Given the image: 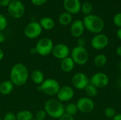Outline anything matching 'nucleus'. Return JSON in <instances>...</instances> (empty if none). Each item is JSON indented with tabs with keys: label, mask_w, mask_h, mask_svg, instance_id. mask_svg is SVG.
Listing matches in <instances>:
<instances>
[{
	"label": "nucleus",
	"mask_w": 121,
	"mask_h": 120,
	"mask_svg": "<svg viewBox=\"0 0 121 120\" xmlns=\"http://www.w3.org/2000/svg\"><path fill=\"white\" fill-rule=\"evenodd\" d=\"M79 112L77 104L74 103H68L66 106H65V113L71 115V116H74L77 115V113Z\"/></svg>",
	"instance_id": "24"
},
{
	"label": "nucleus",
	"mask_w": 121,
	"mask_h": 120,
	"mask_svg": "<svg viewBox=\"0 0 121 120\" xmlns=\"http://www.w3.org/2000/svg\"><path fill=\"white\" fill-rule=\"evenodd\" d=\"M118 69H119V70L121 71V61H120V62L118 64Z\"/></svg>",
	"instance_id": "43"
},
{
	"label": "nucleus",
	"mask_w": 121,
	"mask_h": 120,
	"mask_svg": "<svg viewBox=\"0 0 121 120\" xmlns=\"http://www.w3.org/2000/svg\"><path fill=\"white\" fill-rule=\"evenodd\" d=\"M35 120V118H34V120Z\"/></svg>",
	"instance_id": "45"
},
{
	"label": "nucleus",
	"mask_w": 121,
	"mask_h": 120,
	"mask_svg": "<svg viewBox=\"0 0 121 120\" xmlns=\"http://www.w3.org/2000/svg\"><path fill=\"white\" fill-rule=\"evenodd\" d=\"M53 47L54 43L49 37H43L40 39L35 46L37 54L43 57L48 56L51 54Z\"/></svg>",
	"instance_id": "6"
},
{
	"label": "nucleus",
	"mask_w": 121,
	"mask_h": 120,
	"mask_svg": "<svg viewBox=\"0 0 121 120\" xmlns=\"http://www.w3.org/2000/svg\"><path fill=\"white\" fill-rule=\"evenodd\" d=\"M75 63L74 62L73 59L71 57H66L61 60L60 62V69L65 73H70L74 69Z\"/></svg>",
	"instance_id": "17"
},
{
	"label": "nucleus",
	"mask_w": 121,
	"mask_h": 120,
	"mask_svg": "<svg viewBox=\"0 0 121 120\" xmlns=\"http://www.w3.org/2000/svg\"><path fill=\"white\" fill-rule=\"evenodd\" d=\"M63 6L65 11L73 15L81 11L82 4L79 0H64Z\"/></svg>",
	"instance_id": "15"
},
{
	"label": "nucleus",
	"mask_w": 121,
	"mask_h": 120,
	"mask_svg": "<svg viewBox=\"0 0 121 120\" xmlns=\"http://www.w3.org/2000/svg\"><path fill=\"white\" fill-rule=\"evenodd\" d=\"M6 40V37L2 32H0V43H3Z\"/></svg>",
	"instance_id": "36"
},
{
	"label": "nucleus",
	"mask_w": 121,
	"mask_h": 120,
	"mask_svg": "<svg viewBox=\"0 0 121 120\" xmlns=\"http://www.w3.org/2000/svg\"><path fill=\"white\" fill-rule=\"evenodd\" d=\"M7 19L1 13H0V32L4 30L7 27Z\"/></svg>",
	"instance_id": "28"
},
{
	"label": "nucleus",
	"mask_w": 121,
	"mask_h": 120,
	"mask_svg": "<svg viewBox=\"0 0 121 120\" xmlns=\"http://www.w3.org/2000/svg\"><path fill=\"white\" fill-rule=\"evenodd\" d=\"M85 45H86V40L82 37H79L77 40V46L85 47Z\"/></svg>",
	"instance_id": "33"
},
{
	"label": "nucleus",
	"mask_w": 121,
	"mask_h": 120,
	"mask_svg": "<svg viewBox=\"0 0 121 120\" xmlns=\"http://www.w3.org/2000/svg\"><path fill=\"white\" fill-rule=\"evenodd\" d=\"M7 8L9 16L16 19L22 18L26 11L25 6L20 0H12Z\"/></svg>",
	"instance_id": "7"
},
{
	"label": "nucleus",
	"mask_w": 121,
	"mask_h": 120,
	"mask_svg": "<svg viewBox=\"0 0 121 120\" xmlns=\"http://www.w3.org/2000/svg\"><path fill=\"white\" fill-rule=\"evenodd\" d=\"M0 120H2V119H1V117H0Z\"/></svg>",
	"instance_id": "44"
},
{
	"label": "nucleus",
	"mask_w": 121,
	"mask_h": 120,
	"mask_svg": "<svg viewBox=\"0 0 121 120\" xmlns=\"http://www.w3.org/2000/svg\"><path fill=\"white\" fill-rule=\"evenodd\" d=\"M83 23L86 30L94 34L101 33L105 27L104 20L96 14L86 16L83 19Z\"/></svg>",
	"instance_id": "2"
},
{
	"label": "nucleus",
	"mask_w": 121,
	"mask_h": 120,
	"mask_svg": "<svg viewBox=\"0 0 121 120\" xmlns=\"http://www.w3.org/2000/svg\"><path fill=\"white\" fill-rule=\"evenodd\" d=\"M84 25L82 20H75L72 21L70 26V33L72 35L76 38L81 37L84 33Z\"/></svg>",
	"instance_id": "16"
},
{
	"label": "nucleus",
	"mask_w": 121,
	"mask_h": 120,
	"mask_svg": "<svg viewBox=\"0 0 121 120\" xmlns=\"http://www.w3.org/2000/svg\"><path fill=\"white\" fill-rule=\"evenodd\" d=\"M59 120H74V118L73 116H71V115H69L65 113L62 117H60Z\"/></svg>",
	"instance_id": "34"
},
{
	"label": "nucleus",
	"mask_w": 121,
	"mask_h": 120,
	"mask_svg": "<svg viewBox=\"0 0 121 120\" xmlns=\"http://www.w3.org/2000/svg\"><path fill=\"white\" fill-rule=\"evenodd\" d=\"M4 57V51L2 50V49H1V48H0V62H1V61L3 59Z\"/></svg>",
	"instance_id": "40"
},
{
	"label": "nucleus",
	"mask_w": 121,
	"mask_h": 120,
	"mask_svg": "<svg viewBox=\"0 0 121 120\" xmlns=\"http://www.w3.org/2000/svg\"><path fill=\"white\" fill-rule=\"evenodd\" d=\"M109 43L108 36L103 33L96 34L91 40V46L96 50H102L105 49Z\"/></svg>",
	"instance_id": "12"
},
{
	"label": "nucleus",
	"mask_w": 121,
	"mask_h": 120,
	"mask_svg": "<svg viewBox=\"0 0 121 120\" xmlns=\"http://www.w3.org/2000/svg\"><path fill=\"white\" fill-rule=\"evenodd\" d=\"M56 96L57 99L62 103L69 102L73 99L74 96V91L73 88L69 86H63L60 87Z\"/></svg>",
	"instance_id": "14"
},
{
	"label": "nucleus",
	"mask_w": 121,
	"mask_h": 120,
	"mask_svg": "<svg viewBox=\"0 0 121 120\" xmlns=\"http://www.w3.org/2000/svg\"><path fill=\"white\" fill-rule=\"evenodd\" d=\"M70 57L73 59L75 64L83 66L88 62L89 54L85 47L76 46L71 50Z\"/></svg>",
	"instance_id": "5"
},
{
	"label": "nucleus",
	"mask_w": 121,
	"mask_h": 120,
	"mask_svg": "<svg viewBox=\"0 0 121 120\" xmlns=\"http://www.w3.org/2000/svg\"><path fill=\"white\" fill-rule=\"evenodd\" d=\"M89 83L99 88L106 87L109 83V77L104 72H97L89 79Z\"/></svg>",
	"instance_id": "10"
},
{
	"label": "nucleus",
	"mask_w": 121,
	"mask_h": 120,
	"mask_svg": "<svg viewBox=\"0 0 121 120\" xmlns=\"http://www.w3.org/2000/svg\"><path fill=\"white\" fill-rule=\"evenodd\" d=\"M72 84L77 90H84L89 84V79L84 73L77 72L72 78Z\"/></svg>",
	"instance_id": "11"
},
{
	"label": "nucleus",
	"mask_w": 121,
	"mask_h": 120,
	"mask_svg": "<svg viewBox=\"0 0 121 120\" xmlns=\"http://www.w3.org/2000/svg\"><path fill=\"white\" fill-rule=\"evenodd\" d=\"M12 0H0V6L8 7Z\"/></svg>",
	"instance_id": "35"
},
{
	"label": "nucleus",
	"mask_w": 121,
	"mask_h": 120,
	"mask_svg": "<svg viewBox=\"0 0 121 120\" xmlns=\"http://www.w3.org/2000/svg\"><path fill=\"white\" fill-rule=\"evenodd\" d=\"M39 23L41 28H43V30H50L53 29L55 27V21L52 18L50 17L42 18L40 20Z\"/></svg>",
	"instance_id": "20"
},
{
	"label": "nucleus",
	"mask_w": 121,
	"mask_h": 120,
	"mask_svg": "<svg viewBox=\"0 0 121 120\" xmlns=\"http://www.w3.org/2000/svg\"><path fill=\"white\" fill-rule=\"evenodd\" d=\"M14 85L10 80H5L0 83V93L3 95L11 94L13 90Z\"/></svg>",
	"instance_id": "19"
},
{
	"label": "nucleus",
	"mask_w": 121,
	"mask_h": 120,
	"mask_svg": "<svg viewBox=\"0 0 121 120\" xmlns=\"http://www.w3.org/2000/svg\"><path fill=\"white\" fill-rule=\"evenodd\" d=\"M60 87V83L56 79L48 78L45 79L41 85L37 86V89L48 96H54L57 95Z\"/></svg>",
	"instance_id": "4"
},
{
	"label": "nucleus",
	"mask_w": 121,
	"mask_h": 120,
	"mask_svg": "<svg viewBox=\"0 0 121 120\" xmlns=\"http://www.w3.org/2000/svg\"><path fill=\"white\" fill-rule=\"evenodd\" d=\"M116 54L118 57H121V45H119L116 49Z\"/></svg>",
	"instance_id": "37"
},
{
	"label": "nucleus",
	"mask_w": 121,
	"mask_h": 120,
	"mask_svg": "<svg viewBox=\"0 0 121 120\" xmlns=\"http://www.w3.org/2000/svg\"><path fill=\"white\" fill-rule=\"evenodd\" d=\"M46 117H47V114L43 109V110H40L37 111L36 113L35 114L34 118L37 120H45Z\"/></svg>",
	"instance_id": "29"
},
{
	"label": "nucleus",
	"mask_w": 121,
	"mask_h": 120,
	"mask_svg": "<svg viewBox=\"0 0 121 120\" xmlns=\"http://www.w3.org/2000/svg\"><path fill=\"white\" fill-rule=\"evenodd\" d=\"M30 79L33 83L36 84L37 86H40L42 84V83L44 81L45 79V75L43 72L39 69H35L33 70L31 74H30Z\"/></svg>",
	"instance_id": "18"
},
{
	"label": "nucleus",
	"mask_w": 121,
	"mask_h": 120,
	"mask_svg": "<svg viewBox=\"0 0 121 120\" xmlns=\"http://www.w3.org/2000/svg\"><path fill=\"white\" fill-rule=\"evenodd\" d=\"M108 62L107 56L104 54H99L94 58V64L96 67L104 66Z\"/></svg>",
	"instance_id": "22"
},
{
	"label": "nucleus",
	"mask_w": 121,
	"mask_h": 120,
	"mask_svg": "<svg viewBox=\"0 0 121 120\" xmlns=\"http://www.w3.org/2000/svg\"><path fill=\"white\" fill-rule=\"evenodd\" d=\"M72 15L67 11H65L60 15L58 21L61 25L67 26L72 23Z\"/></svg>",
	"instance_id": "21"
},
{
	"label": "nucleus",
	"mask_w": 121,
	"mask_h": 120,
	"mask_svg": "<svg viewBox=\"0 0 121 120\" xmlns=\"http://www.w3.org/2000/svg\"><path fill=\"white\" fill-rule=\"evenodd\" d=\"M44 110L50 117L59 120L65 114V105L57 99L51 98L45 103Z\"/></svg>",
	"instance_id": "3"
},
{
	"label": "nucleus",
	"mask_w": 121,
	"mask_h": 120,
	"mask_svg": "<svg viewBox=\"0 0 121 120\" xmlns=\"http://www.w3.org/2000/svg\"><path fill=\"white\" fill-rule=\"evenodd\" d=\"M98 90L99 89L96 87H95L94 86L89 83L84 89V91H85V93L87 97L92 98L96 97L98 95Z\"/></svg>",
	"instance_id": "25"
},
{
	"label": "nucleus",
	"mask_w": 121,
	"mask_h": 120,
	"mask_svg": "<svg viewBox=\"0 0 121 120\" xmlns=\"http://www.w3.org/2000/svg\"><path fill=\"white\" fill-rule=\"evenodd\" d=\"M2 120H17L16 115L12 112H9L6 113V115L4 116V118Z\"/></svg>",
	"instance_id": "31"
},
{
	"label": "nucleus",
	"mask_w": 121,
	"mask_h": 120,
	"mask_svg": "<svg viewBox=\"0 0 121 120\" xmlns=\"http://www.w3.org/2000/svg\"><path fill=\"white\" fill-rule=\"evenodd\" d=\"M112 120H121V114H116Z\"/></svg>",
	"instance_id": "39"
},
{
	"label": "nucleus",
	"mask_w": 121,
	"mask_h": 120,
	"mask_svg": "<svg viewBox=\"0 0 121 120\" xmlns=\"http://www.w3.org/2000/svg\"><path fill=\"white\" fill-rule=\"evenodd\" d=\"M42 31L43 28H41L39 22L32 21L26 25L23 33L26 37L29 39H35L41 35Z\"/></svg>",
	"instance_id": "8"
},
{
	"label": "nucleus",
	"mask_w": 121,
	"mask_h": 120,
	"mask_svg": "<svg viewBox=\"0 0 121 120\" xmlns=\"http://www.w3.org/2000/svg\"><path fill=\"white\" fill-rule=\"evenodd\" d=\"M48 0H30V2L32 3V4H33L34 6H40L44 5Z\"/></svg>",
	"instance_id": "32"
},
{
	"label": "nucleus",
	"mask_w": 121,
	"mask_h": 120,
	"mask_svg": "<svg viewBox=\"0 0 121 120\" xmlns=\"http://www.w3.org/2000/svg\"><path fill=\"white\" fill-rule=\"evenodd\" d=\"M113 22L116 26L118 28H121V12L116 13L113 18Z\"/></svg>",
	"instance_id": "30"
},
{
	"label": "nucleus",
	"mask_w": 121,
	"mask_h": 120,
	"mask_svg": "<svg viewBox=\"0 0 121 120\" xmlns=\"http://www.w3.org/2000/svg\"><path fill=\"white\" fill-rule=\"evenodd\" d=\"M116 35H117V37L121 40V28H118V30H117V32H116Z\"/></svg>",
	"instance_id": "38"
},
{
	"label": "nucleus",
	"mask_w": 121,
	"mask_h": 120,
	"mask_svg": "<svg viewBox=\"0 0 121 120\" xmlns=\"http://www.w3.org/2000/svg\"><path fill=\"white\" fill-rule=\"evenodd\" d=\"M104 115L107 117V118H108V119H113L116 115V110L113 108H112V107H108V108H106L105 110H104Z\"/></svg>",
	"instance_id": "27"
},
{
	"label": "nucleus",
	"mask_w": 121,
	"mask_h": 120,
	"mask_svg": "<svg viewBox=\"0 0 121 120\" xmlns=\"http://www.w3.org/2000/svg\"><path fill=\"white\" fill-rule=\"evenodd\" d=\"M117 85H118V86L121 88V76L119 77V79H118V81H117Z\"/></svg>",
	"instance_id": "42"
},
{
	"label": "nucleus",
	"mask_w": 121,
	"mask_h": 120,
	"mask_svg": "<svg viewBox=\"0 0 121 120\" xmlns=\"http://www.w3.org/2000/svg\"><path fill=\"white\" fill-rule=\"evenodd\" d=\"M30 54H37L35 47H32V48L30 49Z\"/></svg>",
	"instance_id": "41"
},
{
	"label": "nucleus",
	"mask_w": 121,
	"mask_h": 120,
	"mask_svg": "<svg viewBox=\"0 0 121 120\" xmlns=\"http://www.w3.org/2000/svg\"><path fill=\"white\" fill-rule=\"evenodd\" d=\"M76 104L79 112L83 114L91 113L95 108V103L92 98H90L87 96L79 98Z\"/></svg>",
	"instance_id": "9"
},
{
	"label": "nucleus",
	"mask_w": 121,
	"mask_h": 120,
	"mask_svg": "<svg viewBox=\"0 0 121 120\" xmlns=\"http://www.w3.org/2000/svg\"><path fill=\"white\" fill-rule=\"evenodd\" d=\"M81 11L85 15V16L91 14V12L93 11V5H92V4L91 2H89V1H86V2L83 3L82 4Z\"/></svg>",
	"instance_id": "26"
},
{
	"label": "nucleus",
	"mask_w": 121,
	"mask_h": 120,
	"mask_svg": "<svg viewBox=\"0 0 121 120\" xmlns=\"http://www.w3.org/2000/svg\"><path fill=\"white\" fill-rule=\"evenodd\" d=\"M16 118L17 120H34V115L32 112L23 110H21L18 112H17Z\"/></svg>",
	"instance_id": "23"
},
{
	"label": "nucleus",
	"mask_w": 121,
	"mask_h": 120,
	"mask_svg": "<svg viewBox=\"0 0 121 120\" xmlns=\"http://www.w3.org/2000/svg\"><path fill=\"white\" fill-rule=\"evenodd\" d=\"M70 52V49L67 45L64 43H58L57 45H54L51 54L55 58L62 60L69 57Z\"/></svg>",
	"instance_id": "13"
},
{
	"label": "nucleus",
	"mask_w": 121,
	"mask_h": 120,
	"mask_svg": "<svg viewBox=\"0 0 121 120\" xmlns=\"http://www.w3.org/2000/svg\"><path fill=\"white\" fill-rule=\"evenodd\" d=\"M30 76L28 69L22 63L14 64L10 71V81L14 86H22L26 83Z\"/></svg>",
	"instance_id": "1"
}]
</instances>
